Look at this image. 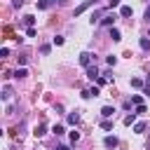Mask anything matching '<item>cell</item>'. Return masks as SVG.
<instances>
[{
    "mask_svg": "<svg viewBox=\"0 0 150 150\" xmlns=\"http://www.w3.org/2000/svg\"><path fill=\"white\" fill-rule=\"evenodd\" d=\"M80 66H84V68L91 66V54H89V52H82V54H80Z\"/></svg>",
    "mask_w": 150,
    "mask_h": 150,
    "instance_id": "obj_1",
    "label": "cell"
},
{
    "mask_svg": "<svg viewBox=\"0 0 150 150\" xmlns=\"http://www.w3.org/2000/svg\"><path fill=\"white\" fill-rule=\"evenodd\" d=\"M87 77H89V80H98V77H101L98 68H96V66H89V68H87Z\"/></svg>",
    "mask_w": 150,
    "mask_h": 150,
    "instance_id": "obj_2",
    "label": "cell"
},
{
    "mask_svg": "<svg viewBox=\"0 0 150 150\" xmlns=\"http://www.w3.org/2000/svg\"><path fill=\"white\" fill-rule=\"evenodd\" d=\"M94 2H96V0H84V2L80 5V7H75V16H80V14H82V12H84V9L89 7V5H94Z\"/></svg>",
    "mask_w": 150,
    "mask_h": 150,
    "instance_id": "obj_3",
    "label": "cell"
},
{
    "mask_svg": "<svg viewBox=\"0 0 150 150\" xmlns=\"http://www.w3.org/2000/svg\"><path fill=\"white\" fill-rule=\"evenodd\" d=\"M115 19H117L115 14H103V19H101V23H103V26H112V23H115Z\"/></svg>",
    "mask_w": 150,
    "mask_h": 150,
    "instance_id": "obj_4",
    "label": "cell"
},
{
    "mask_svg": "<svg viewBox=\"0 0 150 150\" xmlns=\"http://www.w3.org/2000/svg\"><path fill=\"white\" fill-rule=\"evenodd\" d=\"M103 145H105V148H117V138H115V136H105V138H103Z\"/></svg>",
    "mask_w": 150,
    "mask_h": 150,
    "instance_id": "obj_5",
    "label": "cell"
},
{
    "mask_svg": "<svg viewBox=\"0 0 150 150\" xmlns=\"http://www.w3.org/2000/svg\"><path fill=\"white\" fill-rule=\"evenodd\" d=\"M112 112H115V108H112V105H103V108H101V115H103L105 120H108V117H112Z\"/></svg>",
    "mask_w": 150,
    "mask_h": 150,
    "instance_id": "obj_6",
    "label": "cell"
},
{
    "mask_svg": "<svg viewBox=\"0 0 150 150\" xmlns=\"http://www.w3.org/2000/svg\"><path fill=\"white\" fill-rule=\"evenodd\" d=\"M33 134H35V136H38V138H40V136H45V134H47V124H38V127H35V131H33Z\"/></svg>",
    "mask_w": 150,
    "mask_h": 150,
    "instance_id": "obj_7",
    "label": "cell"
},
{
    "mask_svg": "<svg viewBox=\"0 0 150 150\" xmlns=\"http://www.w3.org/2000/svg\"><path fill=\"white\" fill-rule=\"evenodd\" d=\"M120 16H124V19L131 16V7H129V5H122V7H120Z\"/></svg>",
    "mask_w": 150,
    "mask_h": 150,
    "instance_id": "obj_8",
    "label": "cell"
},
{
    "mask_svg": "<svg viewBox=\"0 0 150 150\" xmlns=\"http://www.w3.org/2000/svg\"><path fill=\"white\" fill-rule=\"evenodd\" d=\"M68 122H70V124H77V122H80V112H77V110L70 112V115H68Z\"/></svg>",
    "mask_w": 150,
    "mask_h": 150,
    "instance_id": "obj_9",
    "label": "cell"
},
{
    "mask_svg": "<svg viewBox=\"0 0 150 150\" xmlns=\"http://www.w3.org/2000/svg\"><path fill=\"white\" fill-rule=\"evenodd\" d=\"M124 124H127V127H131V124H136V112H131V115H127V117H124Z\"/></svg>",
    "mask_w": 150,
    "mask_h": 150,
    "instance_id": "obj_10",
    "label": "cell"
},
{
    "mask_svg": "<svg viewBox=\"0 0 150 150\" xmlns=\"http://www.w3.org/2000/svg\"><path fill=\"white\" fill-rule=\"evenodd\" d=\"M52 2H56V0H38V9H47Z\"/></svg>",
    "mask_w": 150,
    "mask_h": 150,
    "instance_id": "obj_11",
    "label": "cell"
},
{
    "mask_svg": "<svg viewBox=\"0 0 150 150\" xmlns=\"http://www.w3.org/2000/svg\"><path fill=\"white\" fill-rule=\"evenodd\" d=\"M33 23H35V19H33L30 14H26V16H23V26H28V28H33Z\"/></svg>",
    "mask_w": 150,
    "mask_h": 150,
    "instance_id": "obj_12",
    "label": "cell"
},
{
    "mask_svg": "<svg viewBox=\"0 0 150 150\" xmlns=\"http://www.w3.org/2000/svg\"><path fill=\"white\" fill-rule=\"evenodd\" d=\"M110 38H112L115 42H120V40H122V35H120V30H117V28H110Z\"/></svg>",
    "mask_w": 150,
    "mask_h": 150,
    "instance_id": "obj_13",
    "label": "cell"
},
{
    "mask_svg": "<svg viewBox=\"0 0 150 150\" xmlns=\"http://www.w3.org/2000/svg\"><path fill=\"white\" fill-rule=\"evenodd\" d=\"M134 131H136V134H143V131H145V122H136V124H134Z\"/></svg>",
    "mask_w": 150,
    "mask_h": 150,
    "instance_id": "obj_14",
    "label": "cell"
},
{
    "mask_svg": "<svg viewBox=\"0 0 150 150\" xmlns=\"http://www.w3.org/2000/svg\"><path fill=\"white\" fill-rule=\"evenodd\" d=\"M131 87H136V89H143V80H138V77H131Z\"/></svg>",
    "mask_w": 150,
    "mask_h": 150,
    "instance_id": "obj_15",
    "label": "cell"
},
{
    "mask_svg": "<svg viewBox=\"0 0 150 150\" xmlns=\"http://www.w3.org/2000/svg\"><path fill=\"white\" fill-rule=\"evenodd\" d=\"M9 98H12V89L5 87V89H2V101H9Z\"/></svg>",
    "mask_w": 150,
    "mask_h": 150,
    "instance_id": "obj_16",
    "label": "cell"
},
{
    "mask_svg": "<svg viewBox=\"0 0 150 150\" xmlns=\"http://www.w3.org/2000/svg\"><path fill=\"white\" fill-rule=\"evenodd\" d=\"M141 49H145V52L150 49V40L148 38H141Z\"/></svg>",
    "mask_w": 150,
    "mask_h": 150,
    "instance_id": "obj_17",
    "label": "cell"
},
{
    "mask_svg": "<svg viewBox=\"0 0 150 150\" xmlns=\"http://www.w3.org/2000/svg\"><path fill=\"white\" fill-rule=\"evenodd\" d=\"M26 75H28L26 68H16V73H14V77H26Z\"/></svg>",
    "mask_w": 150,
    "mask_h": 150,
    "instance_id": "obj_18",
    "label": "cell"
},
{
    "mask_svg": "<svg viewBox=\"0 0 150 150\" xmlns=\"http://www.w3.org/2000/svg\"><path fill=\"white\" fill-rule=\"evenodd\" d=\"M101 129L110 131V129H112V122H110V120H103V122H101Z\"/></svg>",
    "mask_w": 150,
    "mask_h": 150,
    "instance_id": "obj_19",
    "label": "cell"
},
{
    "mask_svg": "<svg viewBox=\"0 0 150 150\" xmlns=\"http://www.w3.org/2000/svg\"><path fill=\"white\" fill-rule=\"evenodd\" d=\"M131 103H136V105H141V103H143V98H141V94H134V96H131Z\"/></svg>",
    "mask_w": 150,
    "mask_h": 150,
    "instance_id": "obj_20",
    "label": "cell"
},
{
    "mask_svg": "<svg viewBox=\"0 0 150 150\" xmlns=\"http://www.w3.org/2000/svg\"><path fill=\"white\" fill-rule=\"evenodd\" d=\"M52 131H54V134H56V136H63V127H61V124H56V127H54V129H52Z\"/></svg>",
    "mask_w": 150,
    "mask_h": 150,
    "instance_id": "obj_21",
    "label": "cell"
},
{
    "mask_svg": "<svg viewBox=\"0 0 150 150\" xmlns=\"http://www.w3.org/2000/svg\"><path fill=\"white\" fill-rule=\"evenodd\" d=\"M145 110H148V108H145V105H143V103H141V105H136V115H143V112H145Z\"/></svg>",
    "mask_w": 150,
    "mask_h": 150,
    "instance_id": "obj_22",
    "label": "cell"
},
{
    "mask_svg": "<svg viewBox=\"0 0 150 150\" xmlns=\"http://www.w3.org/2000/svg\"><path fill=\"white\" fill-rule=\"evenodd\" d=\"M0 56H2V59H7V56H9V49H7V47H2V49H0Z\"/></svg>",
    "mask_w": 150,
    "mask_h": 150,
    "instance_id": "obj_23",
    "label": "cell"
},
{
    "mask_svg": "<svg viewBox=\"0 0 150 150\" xmlns=\"http://www.w3.org/2000/svg\"><path fill=\"white\" fill-rule=\"evenodd\" d=\"M105 61H108V66H115V63H117V56H108Z\"/></svg>",
    "mask_w": 150,
    "mask_h": 150,
    "instance_id": "obj_24",
    "label": "cell"
},
{
    "mask_svg": "<svg viewBox=\"0 0 150 150\" xmlns=\"http://www.w3.org/2000/svg\"><path fill=\"white\" fill-rule=\"evenodd\" d=\"M77 138H80V134H77V131H70V141H73V143H75V141H77Z\"/></svg>",
    "mask_w": 150,
    "mask_h": 150,
    "instance_id": "obj_25",
    "label": "cell"
},
{
    "mask_svg": "<svg viewBox=\"0 0 150 150\" xmlns=\"http://www.w3.org/2000/svg\"><path fill=\"white\" fill-rule=\"evenodd\" d=\"M145 19H148V23H150V5H148V9H145Z\"/></svg>",
    "mask_w": 150,
    "mask_h": 150,
    "instance_id": "obj_26",
    "label": "cell"
},
{
    "mask_svg": "<svg viewBox=\"0 0 150 150\" xmlns=\"http://www.w3.org/2000/svg\"><path fill=\"white\" fill-rule=\"evenodd\" d=\"M110 5H112V7H117V5H120V0H110Z\"/></svg>",
    "mask_w": 150,
    "mask_h": 150,
    "instance_id": "obj_27",
    "label": "cell"
},
{
    "mask_svg": "<svg viewBox=\"0 0 150 150\" xmlns=\"http://www.w3.org/2000/svg\"><path fill=\"white\" fill-rule=\"evenodd\" d=\"M56 150H68V145H59V148H56Z\"/></svg>",
    "mask_w": 150,
    "mask_h": 150,
    "instance_id": "obj_28",
    "label": "cell"
},
{
    "mask_svg": "<svg viewBox=\"0 0 150 150\" xmlns=\"http://www.w3.org/2000/svg\"><path fill=\"white\" fill-rule=\"evenodd\" d=\"M148 87H150V75H148Z\"/></svg>",
    "mask_w": 150,
    "mask_h": 150,
    "instance_id": "obj_29",
    "label": "cell"
}]
</instances>
